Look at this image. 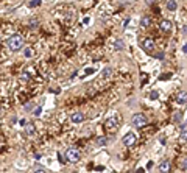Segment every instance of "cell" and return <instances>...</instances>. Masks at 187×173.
<instances>
[{
	"instance_id": "obj_9",
	"label": "cell",
	"mask_w": 187,
	"mask_h": 173,
	"mask_svg": "<svg viewBox=\"0 0 187 173\" xmlns=\"http://www.w3.org/2000/svg\"><path fill=\"white\" fill-rule=\"evenodd\" d=\"M159 25H161V30L164 31V33H169V31H171V22H170V20H167V19H164L162 20V22L161 24H159Z\"/></svg>"
},
{
	"instance_id": "obj_14",
	"label": "cell",
	"mask_w": 187,
	"mask_h": 173,
	"mask_svg": "<svg viewBox=\"0 0 187 173\" xmlns=\"http://www.w3.org/2000/svg\"><path fill=\"white\" fill-rule=\"evenodd\" d=\"M140 25H142V27H150V25H151V17L143 16L142 20H140Z\"/></svg>"
},
{
	"instance_id": "obj_4",
	"label": "cell",
	"mask_w": 187,
	"mask_h": 173,
	"mask_svg": "<svg viewBox=\"0 0 187 173\" xmlns=\"http://www.w3.org/2000/svg\"><path fill=\"white\" fill-rule=\"evenodd\" d=\"M131 123L136 126V128H142L147 125V117H145L143 114H134L133 115V120H131Z\"/></svg>"
},
{
	"instance_id": "obj_2",
	"label": "cell",
	"mask_w": 187,
	"mask_h": 173,
	"mask_svg": "<svg viewBox=\"0 0 187 173\" xmlns=\"http://www.w3.org/2000/svg\"><path fill=\"white\" fill-rule=\"evenodd\" d=\"M80 157H81V155H80L78 148H73V147L67 148V151H66V159H67L69 162L75 164V162H78V161H80Z\"/></svg>"
},
{
	"instance_id": "obj_26",
	"label": "cell",
	"mask_w": 187,
	"mask_h": 173,
	"mask_svg": "<svg viewBox=\"0 0 187 173\" xmlns=\"http://www.w3.org/2000/svg\"><path fill=\"white\" fill-rule=\"evenodd\" d=\"M183 33H186V34H187V25H186L184 28H183Z\"/></svg>"
},
{
	"instance_id": "obj_5",
	"label": "cell",
	"mask_w": 187,
	"mask_h": 173,
	"mask_svg": "<svg viewBox=\"0 0 187 173\" xmlns=\"http://www.w3.org/2000/svg\"><path fill=\"white\" fill-rule=\"evenodd\" d=\"M136 140H137V134L136 133H126L123 136V143H125V147H133V145L136 143Z\"/></svg>"
},
{
	"instance_id": "obj_13",
	"label": "cell",
	"mask_w": 187,
	"mask_h": 173,
	"mask_svg": "<svg viewBox=\"0 0 187 173\" xmlns=\"http://www.w3.org/2000/svg\"><path fill=\"white\" fill-rule=\"evenodd\" d=\"M111 75H112V69H111V67H105V69H103V72H101V77L103 78H109Z\"/></svg>"
},
{
	"instance_id": "obj_7",
	"label": "cell",
	"mask_w": 187,
	"mask_h": 173,
	"mask_svg": "<svg viewBox=\"0 0 187 173\" xmlns=\"http://www.w3.org/2000/svg\"><path fill=\"white\" fill-rule=\"evenodd\" d=\"M70 120H72L73 123H81L83 120H84V114H83L81 111H77V112H73V114L70 115Z\"/></svg>"
},
{
	"instance_id": "obj_27",
	"label": "cell",
	"mask_w": 187,
	"mask_h": 173,
	"mask_svg": "<svg viewBox=\"0 0 187 173\" xmlns=\"http://www.w3.org/2000/svg\"><path fill=\"white\" fill-rule=\"evenodd\" d=\"M147 2H148V3H153V2H154V0H147Z\"/></svg>"
},
{
	"instance_id": "obj_20",
	"label": "cell",
	"mask_w": 187,
	"mask_h": 173,
	"mask_svg": "<svg viewBox=\"0 0 187 173\" xmlns=\"http://www.w3.org/2000/svg\"><path fill=\"white\" fill-rule=\"evenodd\" d=\"M179 169L181 170H187V157H184L181 162H179Z\"/></svg>"
},
{
	"instance_id": "obj_25",
	"label": "cell",
	"mask_w": 187,
	"mask_h": 173,
	"mask_svg": "<svg viewBox=\"0 0 187 173\" xmlns=\"http://www.w3.org/2000/svg\"><path fill=\"white\" fill-rule=\"evenodd\" d=\"M183 52H184V53H187V44H184V45H183Z\"/></svg>"
},
{
	"instance_id": "obj_23",
	"label": "cell",
	"mask_w": 187,
	"mask_h": 173,
	"mask_svg": "<svg viewBox=\"0 0 187 173\" xmlns=\"http://www.w3.org/2000/svg\"><path fill=\"white\" fill-rule=\"evenodd\" d=\"M34 173H47L44 169H41V167H36V170H34Z\"/></svg>"
},
{
	"instance_id": "obj_24",
	"label": "cell",
	"mask_w": 187,
	"mask_h": 173,
	"mask_svg": "<svg viewBox=\"0 0 187 173\" xmlns=\"http://www.w3.org/2000/svg\"><path fill=\"white\" fill-rule=\"evenodd\" d=\"M181 117H183V114H181V112H178V114L175 115V122H179V119H181Z\"/></svg>"
},
{
	"instance_id": "obj_17",
	"label": "cell",
	"mask_w": 187,
	"mask_h": 173,
	"mask_svg": "<svg viewBox=\"0 0 187 173\" xmlns=\"http://www.w3.org/2000/svg\"><path fill=\"white\" fill-rule=\"evenodd\" d=\"M123 48H125L123 41H122V39H117V41H115V50H123Z\"/></svg>"
},
{
	"instance_id": "obj_1",
	"label": "cell",
	"mask_w": 187,
	"mask_h": 173,
	"mask_svg": "<svg viewBox=\"0 0 187 173\" xmlns=\"http://www.w3.org/2000/svg\"><path fill=\"white\" fill-rule=\"evenodd\" d=\"M6 45L11 52H17V50H22L24 47V39L22 36H19V34H13V36L6 41Z\"/></svg>"
},
{
	"instance_id": "obj_21",
	"label": "cell",
	"mask_w": 187,
	"mask_h": 173,
	"mask_svg": "<svg viewBox=\"0 0 187 173\" xmlns=\"http://www.w3.org/2000/svg\"><path fill=\"white\" fill-rule=\"evenodd\" d=\"M24 55H25L27 58H30V56H33V50H31V48H25V50H24Z\"/></svg>"
},
{
	"instance_id": "obj_16",
	"label": "cell",
	"mask_w": 187,
	"mask_h": 173,
	"mask_svg": "<svg viewBox=\"0 0 187 173\" xmlns=\"http://www.w3.org/2000/svg\"><path fill=\"white\" fill-rule=\"evenodd\" d=\"M179 142H181V143H187V129L181 131V136H179Z\"/></svg>"
},
{
	"instance_id": "obj_12",
	"label": "cell",
	"mask_w": 187,
	"mask_h": 173,
	"mask_svg": "<svg viewBox=\"0 0 187 173\" xmlns=\"http://www.w3.org/2000/svg\"><path fill=\"white\" fill-rule=\"evenodd\" d=\"M176 8H178V3L175 0H167V10L169 11H176Z\"/></svg>"
},
{
	"instance_id": "obj_11",
	"label": "cell",
	"mask_w": 187,
	"mask_h": 173,
	"mask_svg": "<svg viewBox=\"0 0 187 173\" xmlns=\"http://www.w3.org/2000/svg\"><path fill=\"white\" fill-rule=\"evenodd\" d=\"M25 131H27V134H28V136H34V134H36V128H34L33 123H27Z\"/></svg>"
},
{
	"instance_id": "obj_22",
	"label": "cell",
	"mask_w": 187,
	"mask_h": 173,
	"mask_svg": "<svg viewBox=\"0 0 187 173\" xmlns=\"http://www.w3.org/2000/svg\"><path fill=\"white\" fill-rule=\"evenodd\" d=\"M41 111H42V108H41V106H38V108H36V111H34V115H36V117H39V115H41Z\"/></svg>"
},
{
	"instance_id": "obj_10",
	"label": "cell",
	"mask_w": 187,
	"mask_h": 173,
	"mask_svg": "<svg viewBox=\"0 0 187 173\" xmlns=\"http://www.w3.org/2000/svg\"><path fill=\"white\" fill-rule=\"evenodd\" d=\"M176 101L179 103V105H187V92H186V91L179 92L178 97H176Z\"/></svg>"
},
{
	"instance_id": "obj_8",
	"label": "cell",
	"mask_w": 187,
	"mask_h": 173,
	"mask_svg": "<svg viewBox=\"0 0 187 173\" xmlns=\"http://www.w3.org/2000/svg\"><path fill=\"white\" fill-rule=\"evenodd\" d=\"M171 169V162L169 161V159H165V161L161 162V165H159V170H161V173H169Z\"/></svg>"
},
{
	"instance_id": "obj_15",
	"label": "cell",
	"mask_w": 187,
	"mask_h": 173,
	"mask_svg": "<svg viewBox=\"0 0 187 173\" xmlns=\"http://www.w3.org/2000/svg\"><path fill=\"white\" fill-rule=\"evenodd\" d=\"M108 143V137L106 136H101L97 139V145H100V147H103V145H106Z\"/></svg>"
},
{
	"instance_id": "obj_19",
	"label": "cell",
	"mask_w": 187,
	"mask_h": 173,
	"mask_svg": "<svg viewBox=\"0 0 187 173\" xmlns=\"http://www.w3.org/2000/svg\"><path fill=\"white\" fill-rule=\"evenodd\" d=\"M157 97H159V94H157L156 91H151V92L148 94V98H150V100H157Z\"/></svg>"
},
{
	"instance_id": "obj_6",
	"label": "cell",
	"mask_w": 187,
	"mask_h": 173,
	"mask_svg": "<svg viewBox=\"0 0 187 173\" xmlns=\"http://www.w3.org/2000/svg\"><path fill=\"white\" fill-rule=\"evenodd\" d=\"M142 47H143V50H145V52H151V50L154 48V41H153V39H150V38L143 39V41H142Z\"/></svg>"
},
{
	"instance_id": "obj_3",
	"label": "cell",
	"mask_w": 187,
	"mask_h": 173,
	"mask_svg": "<svg viewBox=\"0 0 187 173\" xmlns=\"http://www.w3.org/2000/svg\"><path fill=\"white\" fill-rule=\"evenodd\" d=\"M119 122H120V117H119V115L108 117L106 122H105V126H106V129H109V131H115L117 128H119V125H120Z\"/></svg>"
},
{
	"instance_id": "obj_18",
	"label": "cell",
	"mask_w": 187,
	"mask_h": 173,
	"mask_svg": "<svg viewBox=\"0 0 187 173\" xmlns=\"http://www.w3.org/2000/svg\"><path fill=\"white\" fill-rule=\"evenodd\" d=\"M41 3H42V0H31V2L28 3L30 8H36V6H39Z\"/></svg>"
}]
</instances>
